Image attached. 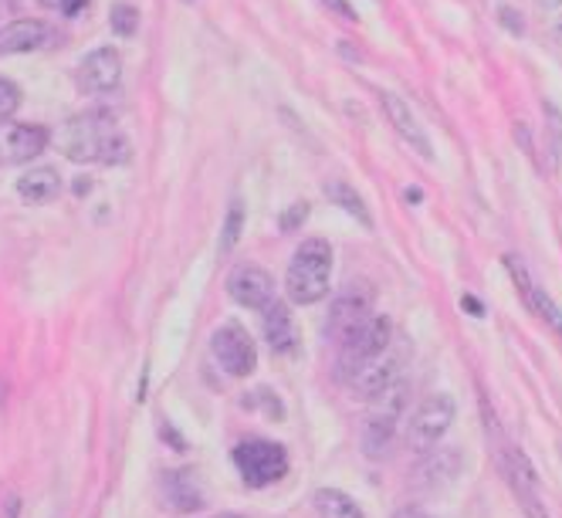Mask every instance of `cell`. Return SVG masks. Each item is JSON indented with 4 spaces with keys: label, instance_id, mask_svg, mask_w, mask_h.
<instances>
[{
    "label": "cell",
    "instance_id": "cell-1",
    "mask_svg": "<svg viewBox=\"0 0 562 518\" xmlns=\"http://www.w3.org/2000/svg\"><path fill=\"white\" fill-rule=\"evenodd\" d=\"M58 146L75 164H105L119 167L130 159V139L119 133L109 112H82L65 123L58 133Z\"/></svg>",
    "mask_w": 562,
    "mask_h": 518
},
{
    "label": "cell",
    "instance_id": "cell-2",
    "mask_svg": "<svg viewBox=\"0 0 562 518\" xmlns=\"http://www.w3.org/2000/svg\"><path fill=\"white\" fill-rule=\"evenodd\" d=\"M329 278H333V248L323 237H308L299 245L289 274H285V292L295 305H315L329 295Z\"/></svg>",
    "mask_w": 562,
    "mask_h": 518
},
{
    "label": "cell",
    "instance_id": "cell-3",
    "mask_svg": "<svg viewBox=\"0 0 562 518\" xmlns=\"http://www.w3.org/2000/svg\"><path fill=\"white\" fill-rule=\"evenodd\" d=\"M234 464L248 488H268L289 474V451L268 437H248L234 448Z\"/></svg>",
    "mask_w": 562,
    "mask_h": 518
},
{
    "label": "cell",
    "instance_id": "cell-4",
    "mask_svg": "<svg viewBox=\"0 0 562 518\" xmlns=\"http://www.w3.org/2000/svg\"><path fill=\"white\" fill-rule=\"evenodd\" d=\"M454 414H458L454 396H448V393L424 396V404L411 414V424H407V444H411V451H417V454L434 451L440 441H445V433L451 430Z\"/></svg>",
    "mask_w": 562,
    "mask_h": 518
},
{
    "label": "cell",
    "instance_id": "cell-5",
    "mask_svg": "<svg viewBox=\"0 0 562 518\" xmlns=\"http://www.w3.org/2000/svg\"><path fill=\"white\" fill-rule=\"evenodd\" d=\"M404 404H407V383L404 380H396L390 390H383L376 396V407L370 410V417L363 424V448L370 458L386 454V448L393 441V430L400 424V414H404Z\"/></svg>",
    "mask_w": 562,
    "mask_h": 518
},
{
    "label": "cell",
    "instance_id": "cell-6",
    "mask_svg": "<svg viewBox=\"0 0 562 518\" xmlns=\"http://www.w3.org/2000/svg\"><path fill=\"white\" fill-rule=\"evenodd\" d=\"M393 342V323L386 315H370L346 342H339V370L342 376H352L363 363H370L373 356H380Z\"/></svg>",
    "mask_w": 562,
    "mask_h": 518
},
{
    "label": "cell",
    "instance_id": "cell-7",
    "mask_svg": "<svg viewBox=\"0 0 562 518\" xmlns=\"http://www.w3.org/2000/svg\"><path fill=\"white\" fill-rule=\"evenodd\" d=\"M211 352L227 376H251L258 370V346L248 329L237 323H224L221 329H214Z\"/></svg>",
    "mask_w": 562,
    "mask_h": 518
},
{
    "label": "cell",
    "instance_id": "cell-8",
    "mask_svg": "<svg viewBox=\"0 0 562 518\" xmlns=\"http://www.w3.org/2000/svg\"><path fill=\"white\" fill-rule=\"evenodd\" d=\"M404 363H407V352L400 349L396 342H390L380 356H373L370 363H363L349 376V386H352V393L359 396V401H376L383 390H390L400 380Z\"/></svg>",
    "mask_w": 562,
    "mask_h": 518
},
{
    "label": "cell",
    "instance_id": "cell-9",
    "mask_svg": "<svg viewBox=\"0 0 562 518\" xmlns=\"http://www.w3.org/2000/svg\"><path fill=\"white\" fill-rule=\"evenodd\" d=\"M370 315H373V289L367 282H349L329 308V336L336 339V346L346 342Z\"/></svg>",
    "mask_w": 562,
    "mask_h": 518
},
{
    "label": "cell",
    "instance_id": "cell-10",
    "mask_svg": "<svg viewBox=\"0 0 562 518\" xmlns=\"http://www.w3.org/2000/svg\"><path fill=\"white\" fill-rule=\"evenodd\" d=\"M227 295L240 305V308H255L261 312L268 302H274V278L258 268V264H240L231 271L227 278Z\"/></svg>",
    "mask_w": 562,
    "mask_h": 518
},
{
    "label": "cell",
    "instance_id": "cell-11",
    "mask_svg": "<svg viewBox=\"0 0 562 518\" xmlns=\"http://www.w3.org/2000/svg\"><path fill=\"white\" fill-rule=\"evenodd\" d=\"M119 78H123V55L115 48H95L92 55L82 58L78 65V86L92 95H105L119 86Z\"/></svg>",
    "mask_w": 562,
    "mask_h": 518
},
{
    "label": "cell",
    "instance_id": "cell-12",
    "mask_svg": "<svg viewBox=\"0 0 562 518\" xmlns=\"http://www.w3.org/2000/svg\"><path fill=\"white\" fill-rule=\"evenodd\" d=\"M505 264H508V271H512V278H515V285H518L521 299H526V305H529L539 318H546V323L562 336V308L546 295V289H539V285L532 282L529 271H526V264H521L518 258H505Z\"/></svg>",
    "mask_w": 562,
    "mask_h": 518
},
{
    "label": "cell",
    "instance_id": "cell-13",
    "mask_svg": "<svg viewBox=\"0 0 562 518\" xmlns=\"http://www.w3.org/2000/svg\"><path fill=\"white\" fill-rule=\"evenodd\" d=\"M383 99V112H386V119H390V126L404 136L424 159H434V149H430V139H427V133L420 130V123H417V115L411 112V105L400 99V95H393V92H383L380 95Z\"/></svg>",
    "mask_w": 562,
    "mask_h": 518
},
{
    "label": "cell",
    "instance_id": "cell-14",
    "mask_svg": "<svg viewBox=\"0 0 562 518\" xmlns=\"http://www.w3.org/2000/svg\"><path fill=\"white\" fill-rule=\"evenodd\" d=\"M261 312H265V339H268V346H271L274 352H281V356L295 352V346H299V329H295V318H292L289 305L274 299V302H268Z\"/></svg>",
    "mask_w": 562,
    "mask_h": 518
},
{
    "label": "cell",
    "instance_id": "cell-15",
    "mask_svg": "<svg viewBox=\"0 0 562 518\" xmlns=\"http://www.w3.org/2000/svg\"><path fill=\"white\" fill-rule=\"evenodd\" d=\"M52 143V133L45 126H34V123H18L8 130L4 136V153L11 164H27V159L42 156Z\"/></svg>",
    "mask_w": 562,
    "mask_h": 518
},
{
    "label": "cell",
    "instance_id": "cell-16",
    "mask_svg": "<svg viewBox=\"0 0 562 518\" xmlns=\"http://www.w3.org/2000/svg\"><path fill=\"white\" fill-rule=\"evenodd\" d=\"M48 37V27L34 18H18L11 24L0 27V55H21V52H34L42 48Z\"/></svg>",
    "mask_w": 562,
    "mask_h": 518
},
{
    "label": "cell",
    "instance_id": "cell-17",
    "mask_svg": "<svg viewBox=\"0 0 562 518\" xmlns=\"http://www.w3.org/2000/svg\"><path fill=\"white\" fill-rule=\"evenodd\" d=\"M461 471V454L454 448H440L427 451L424 464L417 468V485L420 488H437V485H451Z\"/></svg>",
    "mask_w": 562,
    "mask_h": 518
},
{
    "label": "cell",
    "instance_id": "cell-18",
    "mask_svg": "<svg viewBox=\"0 0 562 518\" xmlns=\"http://www.w3.org/2000/svg\"><path fill=\"white\" fill-rule=\"evenodd\" d=\"M164 492H167L170 508H177V511L204 508V492H200L193 471H167L164 474Z\"/></svg>",
    "mask_w": 562,
    "mask_h": 518
},
{
    "label": "cell",
    "instance_id": "cell-19",
    "mask_svg": "<svg viewBox=\"0 0 562 518\" xmlns=\"http://www.w3.org/2000/svg\"><path fill=\"white\" fill-rule=\"evenodd\" d=\"M58 190H61V177L55 167H34L18 180V193L27 204H48L58 196Z\"/></svg>",
    "mask_w": 562,
    "mask_h": 518
},
{
    "label": "cell",
    "instance_id": "cell-20",
    "mask_svg": "<svg viewBox=\"0 0 562 518\" xmlns=\"http://www.w3.org/2000/svg\"><path fill=\"white\" fill-rule=\"evenodd\" d=\"M312 505H315L318 518H367L363 508L356 505V498H349L339 488H318L312 495Z\"/></svg>",
    "mask_w": 562,
    "mask_h": 518
},
{
    "label": "cell",
    "instance_id": "cell-21",
    "mask_svg": "<svg viewBox=\"0 0 562 518\" xmlns=\"http://www.w3.org/2000/svg\"><path fill=\"white\" fill-rule=\"evenodd\" d=\"M323 193L329 196V201H333L336 207H342L349 217H356L363 227H373V217H370V211H367V204H363V196H359L346 180H329V183L323 187Z\"/></svg>",
    "mask_w": 562,
    "mask_h": 518
},
{
    "label": "cell",
    "instance_id": "cell-22",
    "mask_svg": "<svg viewBox=\"0 0 562 518\" xmlns=\"http://www.w3.org/2000/svg\"><path fill=\"white\" fill-rule=\"evenodd\" d=\"M109 27H112V34H119V37H133L136 27H139V11H136L133 4H112V11H109Z\"/></svg>",
    "mask_w": 562,
    "mask_h": 518
},
{
    "label": "cell",
    "instance_id": "cell-23",
    "mask_svg": "<svg viewBox=\"0 0 562 518\" xmlns=\"http://www.w3.org/2000/svg\"><path fill=\"white\" fill-rule=\"evenodd\" d=\"M240 227H245V207L234 201L231 211H227V221L221 227V255H231V248L237 245V237H240Z\"/></svg>",
    "mask_w": 562,
    "mask_h": 518
},
{
    "label": "cell",
    "instance_id": "cell-24",
    "mask_svg": "<svg viewBox=\"0 0 562 518\" xmlns=\"http://www.w3.org/2000/svg\"><path fill=\"white\" fill-rule=\"evenodd\" d=\"M21 109V86L14 78L0 75V119H11Z\"/></svg>",
    "mask_w": 562,
    "mask_h": 518
},
{
    "label": "cell",
    "instance_id": "cell-25",
    "mask_svg": "<svg viewBox=\"0 0 562 518\" xmlns=\"http://www.w3.org/2000/svg\"><path fill=\"white\" fill-rule=\"evenodd\" d=\"M305 221H308V204H305V201H299V204H292V207H289L285 214H281L278 227L285 230V234H295V230H299V227H302Z\"/></svg>",
    "mask_w": 562,
    "mask_h": 518
},
{
    "label": "cell",
    "instance_id": "cell-26",
    "mask_svg": "<svg viewBox=\"0 0 562 518\" xmlns=\"http://www.w3.org/2000/svg\"><path fill=\"white\" fill-rule=\"evenodd\" d=\"M546 18H549L552 34L562 42V0H549V4H546Z\"/></svg>",
    "mask_w": 562,
    "mask_h": 518
},
{
    "label": "cell",
    "instance_id": "cell-27",
    "mask_svg": "<svg viewBox=\"0 0 562 518\" xmlns=\"http://www.w3.org/2000/svg\"><path fill=\"white\" fill-rule=\"evenodd\" d=\"M45 4H48V8H58V11L68 14V18H75L78 11H82V8L89 4V0H45Z\"/></svg>",
    "mask_w": 562,
    "mask_h": 518
},
{
    "label": "cell",
    "instance_id": "cell-28",
    "mask_svg": "<svg viewBox=\"0 0 562 518\" xmlns=\"http://www.w3.org/2000/svg\"><path fill=\"white\" fill-rule=\"evenodd\" d=\"M159 433H164V441H170V444H173L177 451H183V448H187V444H183V437H180V433L173 430V424H164V430H159Z\"/></svg>",
    "mask_w": 562,
    "mask_h": 518
},
{
    "label": "cell",
    "instance_id": "cell-29",
    "mask_svg": "<svg viewBox=\"0 0 562 518\" xmlns=\"http://www.w3.org/2000/svg\"><path fill=\"white\" fill-rule=\"evenodd\" d=\"M326 4H329L333 11H339V14H342L346 21H356V11H352V8L346 4V0H326Z\"/></svg>",
    "mask_w": 562,
    "mask_h": 518
},
{
    "label": "cell",
    "instance_id": "cell-30",
    "mask_svg": "<svg viewBox=\"0 0 562 518\" xmlns=\"http://www.w3.org/2000/svg\"><path fill=\"white\" fill-rule=\"evenodd\" d=\"M461 305H464L468 312H474V315H485V308H481V302H477V299H471V295H464V299H461Z\"/></svg>",
    "mask_w": 562,
    "mask_h": 518
},
{
    "label": "cell",
    "instance_id": "cell-31",
    "mask_svg": "<svg viewBox=\"0 0 562 518\" xmlns=\"http://www.w3.org/2000/svg\"><path fill=\"white\" fill-rule=\"evenodd\" d=\"M92 190V183H89V177H78V183H75V193L82 196V193H89Z\"/></svg>",
    "mask_w": 562,
    "mask_h": 518
},
{
    "label": "cell",
    "instance_id": "cell-32",
    "mask_svg": "<svg viewBox=\"0 0 562 518\" xmlns=\"http://www.w3.org/2000/svg\"><path fill=\"white\" fill-rule=\"evenodd\" d=\"M214 518H245V515H214Z\"/></svg>",
    "mask_w": 562,
    "mask_h": 518
},
{
    "label": "cell",
    "instance_id": "cell-33",
    "mask_svg": "<svg viewBox=\"0 0 562 518\" xmlns=\"http://www.w3.org/2000/svg\"><path fill=\"white\" fill-rule=\"evenodd\" d=\"M417 518H430V515H417Z\"/></svg>",
    "mask_w": 562,
    "mask_h": 518
}]
</instances>
